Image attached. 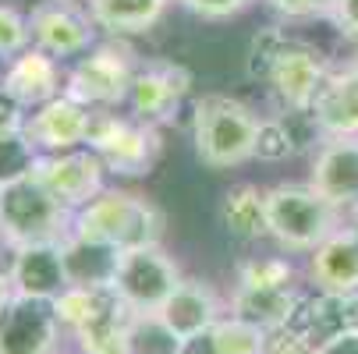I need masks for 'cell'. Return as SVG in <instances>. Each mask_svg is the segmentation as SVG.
I'll return each instance as SVG.
<instances>
[{"mask_svg":"<svg viewBox=\"0 0 358 354\" xmlns=\"http://www.w3.org/2000/svg\"><path fill=\"white\" fill-rule=\"evenodd\" d=\"M192 142L199 160L210 170H231L255 160L259 142V117L241 99L210 92L192 107Z\"/></svg>","mask_w":358,"mask_h":354,"instance_id":"obj_1","label":"cell"},{"mask_svg":"<svg viewBox=\"0 0 358 354\" xmlns=\"http://www.w3.org/2000/svg\"><path fill=\"white\" fill-rule=\"evenodd\" d=\"M71 230L96 237L103 244H114L117 251H128V248H142V244H160L164 230H167V216L157 202L138 191L103 188L89 206H82L75 213Z\"/></svg>","mask_w":358,"mask_h":354,"instance_id":"obj_2","label":"cell"},{"mask_svg":"<svg viewBox=\"0 0 358 354\" xmlns=\"http://www.w3.org/2000/svg\"><path fill=\"white\" fill-rule=\"evenodd\" d=\"M266 223L284 251L309 256L344 223V213L334 209L309 181H284L266 188Z\"/></svg>","mask_w":358,"mask_h":354,"instance_id":"obj_3","label":"cell"},{"mask_svg":"<svg viewBox=\"0 0 358 354\" xmlns=\"http://www.w3.org/2000/svg\"><path fill=\"white\" fill-rule=\"evenodd\" d=\"M75 213L36 174L0 188V237L8 248L36 241H64Z\"/></svg>","mask_w":358,"mask_h":354,"instance_id":"obj_4","label":"cell"},{"mask_svg":"<svg viewBox=\"0 0 358 354\" xmlns=\"http://www.w3.org/2000/svg\"><path fill=\"white\" fill-rule=\"evenodd\" d=\"M85 149H92L107 174L145 177L164 153V138H160V128H152L131 114L96 110Z\"/></svg>","mask_w":358,"mask_h":354,"instance_id":"obj_5","label":"cell"},{"mask_svg":"<svg viewBox=\"0 0 358 354\" xmlns=\"http://www.w3.org/2000/svg\"><path fill=\"white\" fill-rule=\"evenodd\" d=\"M138 71L135 54L124 43H96L82 57H75V68L64 75V92L92 110H114L128 99L131 78Z\"/></svg>","mask_w":358,"mask_h":354,"instance_id":"obj_6","label":"cell"},{"mask_svg":"<svg viewBox=\"0 0 358 354\" xmlns=\"http://www.w3.org/2000/svg\"><path fill=\"white\" fill-rule=\"evenodd\" d=\"M181 280L185 276L178 263L164 251V244H142V248L121 251L110 287L135 316H145V312H160Z\"/></svg>","mask_w":358,"mask_h":354,"instance_id":"obj_7","label":"cell"},{"mask_svg":"<svg viewBox=\"0 0 358 354\" xmlns=\"http://www.w3.org/2000/svg\"><path fill=\"white\" fill-rule=\"evenodd\" d=\"M330 71H334L330 61L316 46L287 36V43L280 46V54H277V61L266 75V85L273 92L277 110H313Z\"/></svg>","mask_w":358,"mask_h":354,"instance_id":"obj_8","label":"cell"},{"mask_svg":"<svg viewBox=\"0 0 358 354\" xmlns=\"http://www.w3.org/2000/svg\"><path fill=\"white\" fill-rule=\"evenodd\" d=\"M188 89H192L188 68H181L174 61H145V64H138V71L131 78L124 103H128L131 117H138L152 128H164L178 117Z\"/></svg>","mask_w":358,"mask_h":354,"instance_id":"obj_9","label":"cell"},{"mask_svg":"<svg viewBox=\"0 0 358 354\" xmlns=\"http://www.w3.org/2000/svg\"><path fill=\"white\" fill-rule=\"evenodd\" d=\"M32 46L57 61H75L89 46H96V22L89 8H78L75 0H43L29 15Z\"/></svg>","mask_w":358,"mask_h":354,"instance_id":"obj_10","label":"cell"},{"mask_svg":"<svg viewBox=\"0 0 358 354\" xmlns=\"http://www.w3.org/2000/svg\"><path fill=\"white\" fill-rule=\"evenodd\" d=\"M309 184L344 213V220L358 216V135H330L320 142Z\"/></svg>","mask_w":358,"mask_h":354,"instance_id":"obj_11","label":"cell"},{"mask_svg":"<svg viewBox=\"0 0 358 354\" xmlns=\"http://www.w3.org/2000/svg\"><path fill=\"white\" fill-rule=\"evenodd\" d=\"M64 326L54 312V301L22 297L0 316V354H54Z\"/></svg>","mask_w":358,"mask_h":354,"instance_id":"obj_12","label":"cell"},{"mask_svg":"<svg viewBox=\"0 0 358 354\" xmlns=\"http://www.w3.org/2000/svg\"><path fill=\"white\" fill-rule=\"evenodd\" d=\"M36 177L54 191L71 213L107 188V170L96 160L92 149H71V153H43L36 163Z\"/></svg>","mask_w":358,"mask_h":354,"instance_id":"obj_13","label":"cell"},{"mask_svg":"<svg viewBox=\"0 0 358 354\" xmlns=\"http://www.w3.org/2000/svg\"><path fill=\"white\" fill-rule=\"evenodd\" d=\"M96 110L78 103L75 96L61 92L50 103L36 107L25 121V135L39 153H71V149H85L89 131H92Z\"/></svg>","mask_w":358,"mask_h":354,"instance_id":"obj_14","label":"cell"},{"mask_svg":"<svg viewBox=\"0 0 358 354\" xmlns=\"http://www.w3.org/2000/svg\"><path fill=\"white\" fill-rule=\"evenodd\" d=\"M8 276H11L15 294H22V297H43V301L61 297L71 287L68 266H64V244L61 241H36V244L11 248Z\"/></svg>","mask_w":358,"mask_h":354,"instance_id":"obj_15","label":"cell"},{"mask_svg":"<svg viewBox=\"0 0 358 354\" xmlns=\"http://www.w3.org/2000/svg\"><path fill=\"white\" fill-rule=\"evenodd\" d=\"M305 276L316 290H358V216H348L323 244L309 251Z\"/></svg>","mask_w":358,"mask_h":354,"instance_id":"obj_16","label":"cell"},{"mask_svg":"<svg viewBox=\"0 0 358 354\" xmlns=\"http://www.w3.org/2000/svg\"><path fill=\"white\" fill-rule=\"evenodd\" d=\"M291 330H298L316 347L334 340V337L358 333V290H348V294L313 290V294H305L294 319H291Z\"/></svg>","mask_w":358,"mask_h":354,"instance_id":"obj_17","label":"cell"},{"mask_svg":"<svg viewBox=\"0 0 358 354\" xmlns=\"http://www.w3.org/2000/svg\"><path fill=\"white\" fill-rule=\"evenodd\" d=\"M0 82L11 89V96L18 99L25 110H36V107L50 103L54 96L64 92L61 61L43 54L39 46H29V50H22L18 57H11L4 75H0Z\"/></svg>","mask_w":358,"mask_h":354,"instance_id":"obj_18","label":"cell"},{"mask_svg":"<svg viewBox=\"0 0 358 354\" xmlns=\"http://www.w3.org/2000/svg\"><path fill=\"white\" fill-rule=\"evenodd\" d=\"M181 340L199 337L217 326V319L224 316V301L217 294V287L210 280H199V276H185L178 283V290L164 301V309L157 312Z\"/></svg>","mask_w":358,"mask_h":354,"instance_id":"obj_19","label":"cell"},{"mask_svg":"<svg viewBox=\"0 0 358 354\" xmlns=\"http://www.w3.org/2000/svg\"><path fill=\"white\" fill-rule=\"evenodd\" d=\"M131 309L114 294V287H103L96 297L89 319L71 333L82 354H131L128 347V326H131Z\"/></svg>","mask_w":358,"mask_h":354,"instance_id":"obj_20","label":"cell"},{"mask_svg":"<svg viewBox=\"0 0 358 354\" xmlns=\"http://www.w3.org/2000/svg\"><path fill=\"white\" fill-rule=\"evenodd\" d=\"M301 283L298 287H241L234 283L231 290V316L263 326L266 333L291 326L298 305H301Z\"/></svg>","mask_w":358,"mask_h":354,"instance_id":"obj_21","label":"cell"},{"mask_svg":"<svg viewBox=\"0 0 358 354\" xmlns=\"http://www.w3.org/2000/svg\"><path fill=\"white\" fill-rule=\"evenodd\" d=\"M61 244H64V266H68L71 287H110L114 283L117 259H121V251L114 244H103L75 230Z\"/></svg>","mask_w":358,"mask_h":354,"instance_id":"obj_22","label":"cell"},{"mask_svg":"<svg viewBox=\"0 0 358 354\" xmlns=\"http://www.w3.org/2000/svg\"><path fill=\"white\" fill-rule=\"evenodd\" d=\"M220 227L238 241H263L270 237L266 223V191L259 184H234L220 198Z\"/></svg>","mask_w":358,"mask_h":354,"instance_id":"obj_23","label":"cell"},{"mask_svg":"<svg viewBox=\"0 0 358 354\" xmlns=\"http://www.w3.org/2000/svg\"><path fill=\"white\" fill-rule=\"evenodd\" d=\"M171 0H85V8L99 29L110 36H138L164 18Z\"/></svg>","mask_w":358,"mask_h":354,"instance_id":"obj_24","label":"cell"},{"mask_svg":"<svg viewBox=\"0 0 358 354\" xmlns=\"http://www.w3.org/2000/svg\"><path fill=\"white\" fill-rule=\"evenodd\" d=\"M210 340H213V351L217 354H266L270 333L263 326L245 323V319H238V316L227 312L210 330Z\"/></svg>","mask_w":358,"mask_h":354,"instance_id":"obj_25","label":"cell"},{"mask_svg":"<svg viewBox=\"0 0 358 354\" xmlns=\"http://www.w3.org/2000/svg\"><path fill=\"white\" fill-rule=\"evenodd\" d=\"M39 156L43 153L32 145V138L25 135V128L22 131H0V188L32 177Z\"/></svg>","mask_w":358,"mask_h":354,"instance_id":"obj_26","label":"cell"},{"mask_svg":"<svg viewBox=\"0 0 358 354\" xmlns=\"http://www.w3.org/2000/svg\"><path fill=\"white\" fill-rule=\"evenodd\" d=\"M181 344L185 340L157 312L131 316V326H128V347H131V354H181Z\"/></svg>","mask_w":358,"mask_h":354,"instance_id":"obj_27","label":"cell"},{"mask_svg":"<svg viewBox=\"0 0 358 354\" xmlns=\"http://www.w3.org/2000/svg\"><path fill=\"white\" fill-rule=\"evenodd\" d=\"M241 287H298V270L287 256H252L238 266Z\"/></svg>","mask_w":358,"mask_h":354,"instance_id":"obj_28","label":"cell"},{"mask_svg":"<svg viewBox=\"0 0 358 354\" xmlns=\"http://www.w3.org/2000/svg\"><path fill=\"white\" fill-rule=\"evenodd\" d=\"M284 43H287V32L277 29V25H270V29H263L259 36H255L252 46H248V61H245L248 78L266 82V75H270V68H273V61H277V54H280Z\"/></svg>","mask_w":358,"mask_h":354,"instance_id":"obj_29","label":"cell"},{"mask_svg":"<svg viewBox=\"0 0 358 354\" xmlns=\"http://www.w3.org/2000/svg\"><path fill=\"white\" fill-rule=\"evenodd\" d=\"M32 46V29H29V15L15 11L11 4H0V61L18 57L22 50Z\"/></svg>","mask_w":358,"mask_h":354,"instance_id":"obj_30","label":"cell"},{"mask_svg":"<svg viewBox=\"0 0 358 354\" xmlns=\"http://www.w3.org/2000/svg\"><path fill=\"white\" fill-rule=\"evenodd\" d=\"M266 4L280 15V18H330L337 0H266Z\"/></svg>","mask_w":358,"mask_h":354,"instance_id":"obj_31","label":"cell"},{"mask_svg":"<svg viewBox=\"0 0 358 354\" xmlns=\"http://www.w3.org/2000/svg\"><path fill=\"white\" fill-rule=\"evenodd\" d=\"M181 8H188L192 15H199V18H213V22H220V18H234V15H241L252 0H178Z\"/></svg>","mask_w":358,"mask_h":354,"instance_id":"obj_32","label":"cell"},{"mask_svg":"<svg viewBox=\"0 0 358 354\" xmlns=\"http://www.w3.org/2000/svg\"><path fill=\"white\" fill-rule=\"evenodd\" d=\"M266 354H316V344L305 340L298 330L284 326V330H273V333H270Z\"/></svg>","mask_w":358,"mask_h":354,"instance_id":"obj_33","label":"cell"},{"mask_svg":"<svg viewBox=\"0 0 358 354\" xmlns=\"http://www.w3.org/2000/svg\"><path fill=\"white\" fill-rule=\"evenodd\" d=\"M29 121V110L11 96V89L0 82V131H22Z\"/></svg>","mask_w":358,"mask_h":354,"instance_id":"obj_34","label":"cell"},{"mask_svg":"<svg viewBox=\"0 0 358 354\" xmlns=\"http://www.w3.org/2000/svg\"><path fill=\"white\" fill-rule=\"evenodd\" d=\"M330 18L348 39H358V0H337Z\"/></svg>","mask_w":358,"mask_h":354,"instance_id":"obj_35","label":"cell"},{"mask_svg":"<svg viewBox=\"0 0 358 354\" xmlns=\"http://www.w3.org/2000/svg\"><path fill=\"white\" fill-rule=\"evenodd\" d=\"M316 354H358V333L334 337V340L320 344V347H316Z\"/></svg>","mask_w":358,"mask_h":354,"instance_id":"obj_36","label":"cell"},{"mask_svg":"<svg viewBox=\"0 0 358 354\" xmlns=\"http://www.w3.org/2000/svg\"><path fill=\"white\" fill-rule=\"evenodd\" d=\"M15 301V287H11V276H8V270H0V316L8 312V305Z\"/></svg>","mask_w":358,"mask_h":354,"instance_id":"obj_37","label":"cell"},{"mask_svg":"<svg viewBox=\"0 0 358 354\" xmlns=\"http://www.w3.org/2000/svg\"><path fill=\"white\" fill-rule=\"evenodd\" d=\"M341 78L348 82V89L355 92V99H358V57H351L344 68H341Z\"/></svg>","mask_w":358,"mask_h":354,"instance_id":"obj_38","label":"cell"},{"mask_svg":"<svg viewBox=\"0 0 358 354\" xmlns=\"http://www.w3.org/2000/svg\"><path fill=\"white\" fill-rule=\"evenodd\" d=\"M71 354H82V351H71Z\"/></svg>","mask_w":358,"mask_h":354,"instance_id":"obj_39","label":"cell"},{"mask_svg":"<svg viewBox=\"0 0 358 354\" xmlns=\"http://www.w3.org/2000/svg\"><path fill=\"white\" fill-rule=\"evenodd\" d=\"M0 244H4V237H0Z\"/></svg>","mask_w":358,"mask_h":354,"instance_id":"obj_40","label":"cell"}]
</instances>
